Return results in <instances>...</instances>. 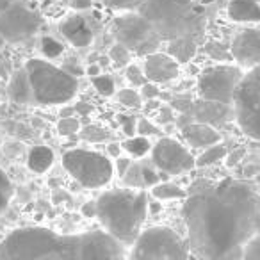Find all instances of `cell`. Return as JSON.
<instances>
[{
	"label": "cell",
	"instance_id": "7c38bea8",
	"mask_svg": "<svg viewBox=\"0 0 260 260\" xmlns=\"http://www.w3.org/2000/svg\"><path fill=\"white\" fill-rule=\"evenodd\" d=\"M152 162L166 175H182L196 168L192 153L173 138H160L155 146H152Z\"/></svg>",
	"mask_w": 260,
	"mask_h": 260
},
{
	"label": "cell",
	"instance_id": "f546056e",
	"mask_svg": "<svg viewBox=\"0 0 260 260\" xmlns=\"http://www.w3.org/2000/svg\"><path fill=\"white\" fill-rule=\"evenodd\" d=\"M91 84H93V87L98 91V93L102 94V96H111V94H114V79H112L111 75H94L91 77Z\"/></svg>",
	"mask_w": 260,
	"mask_h": 260
},
{
	"label": "cell",
	"instance_id": "836d02e7",
	"mask_svg": "<svg viewBox=\"0 0 260 260\" xmlns=\"http://www.w3.org/2000/svg\"><path fill=\"white\" fill-rule=\"evenodd\" d=\"M138 119L132 114H118V123L125 136H136L138 134Z\"/></svg>",
	"mask_w": 260,
	"mask_h": 260
},
{
	"label": "cell",
	"instance_id": "1f68e13d",
	"mask_svg": "<svg viewBox=\"0 0 260 260\" xmlns=\"http://www.w3.org/2000/svg\"><path fill=\"white\" fill-rule=\"evenodd\" d=\"M125 79L128 80L132 86H138L141 87L145 82H148L145 75V70H141L138 64H126L125 66Z\"/></svg>",
	"mask_w": 260,
	"mask_h": 260
},
{
	"label": "cell",
	"instance_id": "8d00e7d4",
	"mask_svg": "<svg viewBox=\"0 0 260 260\" xmlns=\"http://www.w3.org/2000/svg\"><path fill=\"white\" fill-rule=\"evenodd\" d=\"M155 121L159 125H166V123L173 121L175 119V111L171 105H160V107L155 109Z\"/></svg>",
	"mask_w": 260,
	"mask_h": 260
},
{
	"label": "cell",
	"instance_id": "4fadbf2b",
	"mask_svg": "<svg viewBox=\"0 0 260 260\" xmlns=\"http://www.w3.org/2000/svg\"><path fill=\"white\" fill-rule=\"evenodd\" d=\"M234 61L244 70L260 64V30H242L234 38L230 47Z\"/></svg>",
	"mask_w": 260,
	"mask_h": 260
},
{
	"label": "cell",
	"instance_id": "d590c367",
	"mask_svg": "<svg viewBox=\"0 0 260 260\" xmlns=\"http://www.w3.org/2000/svg\"><path fill=\"white\" fill-rule=\"evenodd\" d=\"M41 50H43V54L47 55V57L52 59V57L61 55L64 47H62L59 41H55L54 38H43V40H41Z\"/></svg>",
	"mask_w": 260,
	"mask_h": 260
},
{
	"label": "cell",
	"instance_id": "9a60e30c",
	"mask_svg": "<svg viewBox=\"0 0 260 260\" xmlns=\"http://www.w3.org/2000/svg\"><path fill=\"white\" fill-rule=\"evenodd\" d=\"M59 32L75 48H86L93 43V29L89 27L87 20L79 13H73V15L62 18V22L59 23Z\"/></svg>",
	"mask_w": 260,
	"mask_h": 260
},
{
	"label": "cell",
	"instance_id": "bcb514c9",
	"mask_svg": "<svg viewBox=\"0 0 260 260\" xmlns=\"http://www.w3.org/2000/svg\"><path fill=\"white\" fill-rule=\"evenodd\" d=\"M15 4V0H0V11H6L8 8Z\"/></svg>",
	"mask_w": 260,
	"mask_h": 260
},
{
	"label": "cell",
	"instance_id": "74e56055",
	"mask_svg": "<svg viewBox=\"0 0 260 260\" xmlns=\"http://www.w3.org/2000/svg\"><path fill=\"white\" fill-rule=\"evenodd\" d=\"M242 258H248V260H260V234H258V235H255V237L251 239V242H249V244L246 246Z\"/></svg>",
	"mask_w": 260,
	"mask_h": 260
},
{
	"label": "cell",
	"instance_id": "83f0119b",
	"mask_svg": "<svg viewBox=\"0 0 260 260\" xmlns=\"http://www.w3.org/2000/svg\"><path fill=\"white\" fill-rule=\"evenodd\" d=\"M80 136H82L84 141L87 143H104L109 139V130L104 128L100 125H86L80 130Z\"/></svg>",
	"mask_w": 260,
	"mask_h": 260
},
{
	"label": "cell",
	"instance_id": "5b68a950",
	"mask_svg": "<svg viewBox=\"0 0 260 260\" xmlns=\"http://www.w3.org/2000/svg\"><path fill=\"white\" fill-rule=\"evenodd\" d=\"M32 86L34 102L40 105H61L79 91V82L72 73L57 68L45 59H30L25 66Z\"/></svg>",
	"mask_w": 260,
	"mask_h": 260
},
{
	"label": "cell",
	"instance_id": "3957f363",
	"mask_svg": "<svg viewBox=\"0 0 260 260\" xmlns=\"http://www.w3.org/2000/svg\"><path fill=\"white\" fill-rule=\"evenodd\" d=\"M148 216V198L143 189L107 191L96 200V217L104 230L121 244L132 246Z\"/></svg>",
	"mask_w": 260,
	"mask_h": 260
},
{
	"label": "cell",
	"instance_id": "60d3db41",
	"mask_svg": "<svg viewBox=\"0 0 260 260\" xmlns=\"http://www.w3.org/2000/svg\"><path fill=\"white\" fill-rule=\"evenodd\" d=\"M132 164V160L128 159V157H116V171H118L119 177H123L125 175V171L128 170V166Z\"/></svg>",
	"mask_w": 260,
	"mask_h": 260
},
{
	"label": "cell",
	"instance_id": "f1b7e54d",
	"mask_svg": "<svg viewBox=\"0 0 260 260\" xmlns=\"http://www.w3.org/2000/svg\"><path fill=\"white\" fill-rule=\"evenodd\" d=\"M118 102L126 109H138L143 105V96L141 93H138L136 89L132 87H125V89H119L118 91Z\"/></svg>",
	"mask_w": 260,
	"mask_h": 260
},
{
	"label": "cell",
	"instance_id": "7dc6e473",
	"mask_svg": "<svg viewBox=\"0 0 260 260\" xmlns=\"http://www.w3.org/2000/svg\"><path fill=\"white\" fill-rule=\"evenodd\" d=\"M98 73H100V66H98V64L89 66V68H87V75H89V77H94V75H98Z\"/></svg>",
	"mask_w": 260,
	"mask_h": 260
},
{
	"label": "cell",
	"instance_id": "6da1fadb",
	"mask_svg": "<svg viewBox=\"0 0 260 260\" xmlns=\"http://www.w3.org/2000/svg\"><path fill=\"white\" fill-rule=\"evenodd\" d=\"M182 216L196 256L242 258L246 246L260 234V196L244 182L224 178L185 196Z\"/></svg>",
	"mask_w": 260,
	"mask_h": 260
},
{
	"label": "cell",
	"instance_id": "52a82bcc",
	"mask_svg": "<svg viewBox=\"0 0 260 260\" xmlns=\"http://www.w3.org/2000/svg\"><path fill=\"white\" fill-rule=\"evenodd\" d=\"M62 166L82 187L100 189L112 180L114 168L109 157L100 152L73 148L62 155Z\"/></svg>",
	"mask_w": 260,
	"mask_h": 260
},
{
	"label": "cell",
	"instance_id": "30bf717a",
	"mask_svg": "<svg viewBox=\"0 0 260 260\" xmlns=\"http://www.w3.org/2000/svg\"><path fill=\"white\" fill-rule=\"evenodd\" d=\"M239 64H214L205 68L198 77V96L203 100L234 105V96L244 77Z\"/></svg>",
	"mask_w": 260,
	"mask_h": 260
},
{
	"label": "cell",
	"instance_id": "ee69618b",
	"mask_svg": "<svg viewBox=\"0 0 260 260\" xmlns=\"http://www.w3.org/2000/svg\"><path fill=\"white\" fill-rule=\"evenodd\" d=\"M72 6L75 11H87V9H91L93 2H91V0H73Z\"/></svg>",
	"mask_w": 260,
	"mask_h": 260
},
{
	"label": "cell",
	"instance_id": "f35d334b",
	"mask_svg": "<svg viewBox=\"0 0 260 260\" xmlns=\"http://www.w3.org/2000/svg\"><path fill=\"white\" fill-rule=\"evenodd\" d=\"M159 84H155V82H145L141 86V96L145 98V100H152V98H157L159 96Z\"/></svg>",
	"mask_w": 260,
	"mask_h": 260
},
{
	"label": "cell",
	"instance_id": "f6af8a7d",
	"mask_svg": "<svg viewBox=\"0 0 260 260\" xmlns=\"http://www.w3.org/2000/svg\"><path fill=\"white\" fill-rule=\"evenodd\" d=\"M82 212L89 217H96V202H87L86 205L82 207Z\"/></svg>",
	"mask_w": 260,
	"mask_h": 260
},
{
	"label": "cell",
	"instance_id": "9c48e42d",
	"mask_svg": "<svg viewBox=\"0 0 260 260\" xmlns=\"http://www.w3.org/2000/svg\"><path fill=\"white\" fill-rule=\"evenodd\" d=\"M112 34L118 43H123L139 55L157 52V47L162 41L152 22L143 13L136 11H126L116 16L112 22Z\"/></svg>",
	"mask_w": 260,
	"mask_h": 260
},
{
	"label": "cell",
	"instance_id": "ffe728a7",
	"mask_svg": "<svg viewBox=\"0 0 260 260\" xmlns=\"http://www.w3.org/2000/svg\"><path fill=\"white\" fill-rule=\"evenodd\" d=\"M198 52L194 36H180L168 41V54L173 55L178 62H189Z\"/></svg>",
	"mask_w": 260,
	"mask_h": 260
},
{
	"label": "cell",
	"instance_id": "e0dca14e",
	"mask_svg": "<svg viewBox=\"0 0 260 260\" xmlns=\"http://www.w3.org/2000/svg\"><path fill=\"white\" fill-rule=\"evenodd\" d=\"M182 136L192 148H207L221 141V134L216 130V126L202 121H192L182 126Z\"/></svg>",
	"mask_w": 260,
	"mask_h": 260
},
{
	"label": "cell",
	"instance_id": "4316f807",
	"mask_svg": "<svg viewBox=\"0 0 260 260\" xmlns=\"http://www.w3.org/2000/svg\"><path fill=\"white\" fill-rule=\"evenodd\" d=\"M13 194H15V189H13L11 180H9V177L6 175L4 170H0V214L9 207Z\"/></svg>",
	"mask_w": 260,
	"mask_h": 260
},
{
	"label": "cell",
	"instance_id": "7402d4cb",
	"mask_svg": "<svg viewBox=\"0 0 260 260\" xmlns=\"http://www.w3.org/2000/svg\"><path fill=\"white\" fill-rule=\"evenodd\" d=\"M228 155V150L223 143H216V145H210L207 148H203V152L200 153V157L196 159V166L198 168H207L212 166V164H217Z\"/></svg>",
	"mask_w": 260,
	"mask_h": 260
},
{
	"label": "cell",
	"instance_id": "7bdbcfd3",
	"mask_svg": "<svg viewBox=\"0 0 260 260\" xmlns=\"http://www.w3.org/2000/svg\"><path fill=\"white\" fill-rule=\"evenodd\" d=\"M121 152H123V146H121V143H118V141H112V143H109L107 145V153L111 157H119L121 155Z\"/></svg>",
	"mask_w": 260,
	"mask_h": 260
},
{
	"label": "cell",
	"instance_id": "ab89813d",
	"mask_svg": "<svg viewBox=\"0 0 260 260\" xmlns=\"http://www.w3.org/2000/svg\"><path fill=\"white\" fill-rule=\"evenodd\" d=\"M143 178H145V187H153L155 184H159V175H157V171L145 166V164H143Z\"/></svg>",
	"mask_w": 260,
	"mask_h": 260
},
{
	"label": "cell",
	"instance_id": "44dd1931",
	"mask_svg": "<svg viewBox=\"0 0 260 260\" xmlns=\"http://www.w3.org/2000/svg\"><path fill=\"white\" fill-rule=\"evenodd\" d=\"M27 164L34 173H45L54 164V152L47 146H34L27 155Z\"/></svg>",
	"mask_w": 260,
	"mask_h": 260
},
{
	"label": "cell",
	"instance_id": "cb8c5ba5",
	"mask_svg": "<svg viewBox=\"0 0 260 260\" xmlns=\"http://www.w3.org/2000/svg\"><path fill=\"white\" fill-rule=\"evenodd\" d=\"M123 150L128 153L130 157H145L146 153L152 150V145H150L148 138L145 136H128V139L121 143Z\"/></svg>",
	"mask_w": 260,
	"mask_h": 260
},
{
	"label": "cell",
	"instance_id": "ac0fdd59",
	"mask_svg": "<svg viewBox=\"0 0 260 260\" xmlns=\"http://www.w3.org/2000/svg\"><path fill=\"white\" fill-rule=\"evenodd\" d=\"M8 94L18 105H27L34 102L32 86H30L29 73H27L25 68H18L13 72L11 79L8 82Z\"/></svg>",
	"mask_w": 260,
	"mask_h": 260
},
{
	"label": "cell",
	"instance_id": "603a6c76",
	"mask_svg": "<svg viewBox=\"0 0 260 260\" xmlns=\"http://www.w3.org/2000/svg\"><path fill=\"white\" fill-rule=\"evenodd\" d=\"M150 189L155 200H184L187 196V192L173 182H159Z\"/></svg>",
	"mask_w": 260,
	"mask_h": 260
},
{
	"label": "cell",
	"instance_id": "b9f144b4",
	"mask_svg": "<svg viewBox=\"0 0 260 260\" xmlns=\"http://www.w3.org/2000/svg\"><path fill=\"white\" fill-rule=\"evenodd\" d=\"M4 152L8 153L9 157H16L23 152V146L20 143H6L4 145Z\"/></svg>",
	"mask_w": 260,
	"mask_h": 260
},
{
	"label": "cell",
	"instance_id": "2e32d148",
	"mask_svg": "<svg viewBox=\"0 0 260 260\" xmlns=\"http://www.w3.org/2000/svg\"><path fill=\"white\" fill-rule=\"evenodd\" d=\"M192 112H194L196 121L209 123L212 126L223 125L228 119H235L234 105L221 104V102H212V100H203L200 98L196 104H192Z\"/></svg>",
	"mask_w": 260,
	"mask_h": 260
},
{
	"label": "cell",
	"instance_id": "277c9868",
	"mask_svg": "<svg viewBox=\"0 0 260 260\" xmlns=\"http://www.w3.org/2000/svg\"><path fill=\"white\" fill-rule=\"evenodd\" d=\"M141 13L166 41L180 36H196L203 27V20L194 6L182 4L178 0H148Z\"/></svg>",
	"mask_w": 260,
	"mask_h": 260
},
{
	"label": "cell",
	"instance_id": "ba28073f",
	"mask_svg": "<svg viewBox=\"0 0 260 260\" xmlns=\"http://www.w3.org/2000/svg\"><path fill=\"white\" fill-rule=\"evenodd\" d=\"M234 112L239 128L260 141V64L244 73L234 96Z\"/></svg>",
	"mask_w": 260,
	"mask_h": 260
},
{
	"label": "cell",
	"instance_id": "d6a6232c",
	"mask_svg": "<svg viewBox=\"0 0 260 260\" xmlns=\"http://www.w3.org/2000/svg\"><path fill=\"white\" fill-rule=\"evenodd\" d=\"M105 6L112 9H121V11H134L138 8H143V6L148 2V0H102Z\"/></svg>",
	"mask_w": 260,
	"mask_h": 260
},
{
	"label": "cell",
	"instance_id": "e575fe53",
	"mask_svg": "<svg viewBox=\"0 0 260 260\" xmlns=\"http://www.w3.org/2000/svg\"><path fill=\"white\" fill-rule=\"evenodd\" d=\"M138 134L145 136V138L160 134L159 123L152 121V119H148V118H139L138 119Z\"/></svg>",
	"mask_w": 260,
	"mask_h": 260
},
{
	"label": "cell",
	"instance_id": "8fae6325",
	"mask_svg": "<svg viewBox=\"0 0 260 260\" xmlns=\"http://www.w3.org/2000/svg\"><path fill=\"white\" fill-rule=\"evenodd\" d=\"M41 27V16L25 6L15 4L0 11V38L9 43H22L32 38Z\"/></svg>",
	"mask_w": 260,
	"mask_h": 260
},
{
	"label": "cell",
	"instance_id": "7a4b0ae2",
	"mask_svg": "<svg viewBox=\"0 0 260 260\" xmlns=\"http://www.w3.org/2000/svg\"><path fill=\"white\" fill-rule=\"evenodd\" d=\"M126 256V246L105 230L64 235L43 226H23L0 241V260H118Z\"/></svg>",
	"mask_w": 260,
	"mask_h": 260
},
{
	"label": "cell",
	"instance_id": "5bb4252c",
	"mask_svg": "<svg viewBox=\"0 0 260 260\" xmlns=\"http://www.w3.org/2000/svg\"><path fill=\"white\" fill-rule=\"evenodd\" d=\"M143 70H145V75L150 82L166 84L178 77V73H180V62L170 54L152 52V54L145 55Z\"/></svg>",
	"mask_w": 260,
	"mask_h": 260
},
{
	"label": "cell",
	"instance_id": "8992f818",
	"mask_svg": "<svg viewBox=\"0 0 260 260\" xmlns=\"http://www.w3.org/2000/svg\"><path fill=\"white\" fill-rule=\"evenodd\" d=\"M189 256V244L168 226H150L139 234L132 244V260H182Z\"/></svg>",
	"mask_w": 260,
	"mask_h": 260
},
{
	"label": "cell",
	"instance_id": "d6986e66",
	"mask_svg": "<svg viewBox=\"0 0 260 260\" xmlns=\"http://www.w3.org/2000/svg\"><path fill=\"white\" fill-rule=\"evenodd\" d=\"M226 13L234 22H260V6L255 0H232Z\"/></svg>",
	"mask_w": 260,
	"mask_h": 260
},
{
	"label": "cell",
	"instance_id": "d4e9b609",
	"mask_svg": "<svg viewBox=\"0 0 260 260\" xmlns=\"http://www.w3.org/2000/svg\"><path fill=\"white\" fill-rule=\"evenodd\" d=\"M130 48L125 47L123 43H118L116 41V45H112L111 50H109V61H111L112 66H116V68H125L126 64H130V61H132V54H130Z\"/></svg>",
	"mask_w": 260,
	"mask_h": 260
},
{
	"label": "cell",
	"instance_id": "484cf974",
	"mask_svg": "<svg viewBox=\"0 0 260 260\" xmlns=\"http://www.w3.org/2000/svg\"><path fill=\"white\" fill-rule=\"evenodd\" d=\"M123 184L126 187L134 189H143L145 187V178H143V164L141 162H132L128 166V170L125 171V175L121 177Z\"/></svg>",
	"mask_w": 260,
	"mask_h": 260
},
{
	"label": "cell",
	"instance_id": "4dcf8cb0",
	"mask_svg": "<svg viewBox=\"0 0 260 260\" xmlns=\"http://www.w3.org/2000/svg\"><path fill=\"white\" fill-rule=\"evenodd\" d=\"M57 132L64 138L75 136L77 132H80V119L77 116H62L57 123Z\"/></svg>",
	"mask_w": 260,
	"mask_h": 260
}]
</instances>
